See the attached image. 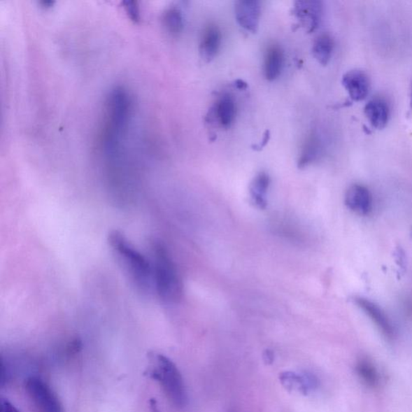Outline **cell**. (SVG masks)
<instances>
[{
	"label": "cell",
	"mask_w": 412,
	"mask_h": 412,
	"mask_svg": "<svg viewBox=\"0 0 412 412\" xmlns=\"http://www.w3.org/2000/svg\"><path fill=\"white\" fill-rule=\"evenodd\" d=\"M283 66V52L279 45L272 44L265 52L264 71L269 81L280 77Z\"/></svg>",
	"instance_id": "13"
},
{
	"label": "cell",
	"mask_w": 412,
	"mask_h": 412,
	"mask_svg": "<svg viewBox=\"0 0 412 412\" xmlns=\"http://www.w3.org/2000/svg\"><path fill=\"white\" fill-rule=\"evenodd\" d=\"M217 120L224 128L231 127L236 117L237 106L231 94H223L217 101L215 106Z\"/></svg>",
	"instance_id": "15"
},
{
	"label": "cell",
	"mask_w": 412,
	"mask_h": 412,
	"mask_svg": "<svg viewBox=\"0 0 412 412\" xmlns=\"http://www.w3.org/2000/svg\"><path fill=\"white\" fill-rule=\"evenodd\" d=\"M0 412H20L15 406L8 400L2 399L0 404Z\"/></svg>",
	"instance_id": "21"
},
{
	"label": "cell",
	"mask_w": 412,
	"mask_h": 412,
	"mask_svg": "<svg viewBox=\"0 0 412 412\" xmlns=\"http://www.w3.org/2000/svg\"><path fill=\"white\" fill-rule=\"evenodd\" d=\"M24 388L27 397L36 412H65L55 390L42 378L29 377Z\"/></svg>",
	"instance_id": "4"
},
{
	"label": "cell",
	"mask_w": 412,
	"mask_h": 412,
	"mask_svg": "<svg viewBox=\"0 0 412 412\" xmlns=\"http://www.w3.org/2000/svg\"><path fill=\"white\" fill-rule=\"evenodd\" d=\"M345 201L347 207L358 215H368L372 208L371 192L362 185H351L346 192Z\"/></svg>",
	"instance_id": "8"
},
{
	"label": "cell",
	"mask_w": 412,
	"mask_h": 412,
	"mask_svg": "<svg viewBox=\"0 0 412 412\" xmlns=\"http://www.w3.org/2000/svg\"><path fill=\"white\" fill-rule=\"evenodd\" d=\"M108 242L111 248L120 257V260L129 271L136 285L143 289L151 286L152 266L146 257L134 248L124 234L119 231H113L109 234Z\"/></svg>",
	"instance_id": "3"
},
{
	"label": "cell",
	"mask_w": 412,
	"mask_h": 412,
	"mask_svg": "<svg viewBox=\"0 0 412 412\" xmlns=\"http://www.w3.org/2000/svg\"><path fill=\"white\" fill-rule=\"evenodd\" d=\"M164 25L170 35L178 36L184 29L183 15L178 8H170L164 15Z\"/></svg>",
	"instance_id": "19"
},
{
	"label": "cell",
	"mask_w": 412,
	"mask_h": 412,
	"mask_svg": "<svg viewBox=\"0 0 412 412\" xmlns=\"http://www.w3.org/2000/svg\"><path fill=\"white\" fill-rule=\"evenodd\" d=\"M322 153V143L317 133L312 132L303 143L298 159V167L304 169L317 160Z\"/></svg>",
	"instance_id": "14"
},
{
	"label": "cell",
	"mask_w": 412,
	"mask_h": 412,
	"mask_svg": "<svg viewBox=\"0 0 412 412\" xmlns=\"http://www.w3.org/2000/svg\"><path fill=\"white\" fill-rule=\"evenodd\" d=\"M222 45V33L215 24H210L203 31L200 42V55L206 62L217 57Z\"/></svg>",
	"instance_id": "10"
},
{
	"label": "cell",
	"mask_w": 412,
	"mask_h": 412,
	"mask_svg": "<svg viewBox=\"0 0 412 412\" xmlns=\"http://www.w3.org/2000/svg\"><path fill=\"white\" fill-rule=\"evenodd\" d=\"M149 376L162 387L163 392L175 408L183 409L188 404V395L183 377L176 364L163 355H153Z\"/></svg>",
	"instance_id": "2"
},
{
	"label": "cell",
	"mask_w": 412,
	"mask_h": 412,
	"mask_svg": "<svg viewBox=\"0 0 412 412\" xmlns=\"http://www.w3.org/2000/svg\"><path fill=\"white\" fill-rule=\"evenodd\" d=\"M234 12L238 24L246 31L255 34L260 24V3L248 0L239 1L235 3Z\"/></svg>",
	"instance_id": "7"
},
{
	"label": "cell",
	"mask_w": 412,
	"mask_h": 412,
	"mask_svg": "<svg viewBox=\"0 0 412 412\" xmlns=\"http://www.w3.org/2000/svg\"><path fill=\"white\" fill-rule=\"evenodd\" d=\"M152 250V280L158 296L166 302L178 303L183 297V283L172 257L162 243H155Z\"/></svg>",
	"instance_id": "1"
},
{
	"label": "cell",
	"mask_w": 412,
	"mask_h": 412,
	"mask_svg": "<svg viewBox=\"0 0 412 412\" xmlns=\"http://www.w3.org/2000/svg\"><path fill=\"white\" fill-rule=\"evenodd\" d=\"M280 379L287 390L304 395L313 392L318 385V379L308 373H282Z\"/></svg>",
	"instance_id": "9"
},
{
	"label": "cell",
	"mask_w": 412,
	"mask_h": 412,
	"mask_svg": "<svg viewBox=\"0 0 412 412\" xmlns=\"http://www.w3.org/2000/svg\"><path fill=\"white\" fill-rule=\"evenodd\" d=\"M125 8L132 20L138 22L141 20L140 8L136 2H125Z\"/></svg>",
	"instance_id": "20"
},
{
	"label": "cell",
	"mask_w": 412,
	"mask_h": 412,
	"mask_svg": "<svg viewBox=\"0 0 412 412\" xmlns=\"http://www.w3.org/2000/svg\"><path fill=\"white\" fill-rule=\"evenodd\" d=\"M411 104L412 106V85H411Z\"/></svg>",
	"instance_id": "23"
},
{
	"label": "cell",
	"mask_w": 412,
	"mask_h": 412,
	"mask_svg": "<svg viewBox=\"0 0 412 412\" xmlns=\"http://www.w3.org/2000/svg\"><path fill=\"white\" fill-rule=\"evenodd\" d=\"M342 85L355 101L365 100L370 93L371 81L368 75L360 69H354L344 74Z\"/></svg>",
	"instance_id": "6"
},
{
	"label": "cell",
	"mask_w": 412,
	"mask_h": 412,
	"mask_svg": "<svg viewBox=\"0 0 412 412\" xmlns=\"http://www.w3.org/2000/svg\"><path fill=\"white\" fill-rule=\"evenodd\" d=\"M369 122L378 130L383 129L390 119V106L382 98H374L368 101L364 109Z\"/></svg>",
	"instance_id": "12"
},
{
	"label": "cell",
	"mask_w": 412,
	"mask_h": 412,
	"mask_svg": "<svg viewBox=\"0 0 412 412\" xmlns=\"http://www.w3.org/2000/svg\"><path fill=\"white\" fill-rule=\"evenodd\" d=\"M355 301L358 307H360L368 317L373 320V322L376 325L379 330H381L387 338L392 339L394 336V329L381 308L364 298H356Z\"/></svg>",
	"instance_id": "11"
},
{
	"label": "cell",
	"mask_w": 412,
	"mask_h": 412,
	"mask_svg": "<svg viewBox=\"0 0 412 412\" xmlns=\"http://www.w3.org/2000/svg\"><path fill=\"white\" fill-rule=\"evenodd\" d=\"M271 184L270 176L266 173H260L257 175L250 185V194L255 205L265 210L267 202L266 194Z\"/></svg>",
	"instance_id": "17"
},
{
	"label": "cell",
	"mask_w": 412,
	"mask_h": 412,
	"mask_svg": "<svg viewBox=\"0 0 412 412\" xmlns=\"http://www.w3.org/2000/svg\"><path fill=\"white\" fill-rule=\"evenodd\" d=\"M356 372L361 381L370 388H376L380 383V376L374 363L367 358H361L357 362Z\"/></svg>",
	"instance_id": "18"
},
{
	"label": "cell",
	"mask_w": 412,
	"mask_h": 412,
	"mask_svg": "<svg viewBox=\"0 0 412 412\" xmlns=\"http://www.w3.org/2000/svg\"><path fill=\"white\" fill-rule=\"evenodd\" d=\"M270 138V132L269 131H267L265 133V135L263 138V141H262V142L258 144V145H255L254 148L255 150H257V151H259V150H261L262 148H264L266 146V144L267 143H269Z\"/></svg>",
	"instance_id": "22"
},
{
	"label": "cell",
	"mask_w": 412,
	"mask_h": 412,
	"mask_svg": "<svg viewBox=\"0 0 412 412\" xmlns=\"http://www.w3.org/2000/svg\"><path fill=\"white\" fill-rule=\"evenodd\" d=\"M334 50V40L328 34L320 35L313 45V55L315 60L322 66H327Z\"/></svg>",
	"instance_id": "16"
},
{
	"label": "cell",
	"mask_w": 412,
	"mask_h": 412,
	"mask_svg": "<svg viewBox=\"0 0 412 412\" xmlns=\"http://www.w3.org/2000/svg\"><path fill=\"white\" fill-rule=\"evenodd\" d=\"M322 13V4L319 1H297L293 8V15L308 34L318 28Z\"/></svg>",
	"instance_id": "5"
}]
</instances>
